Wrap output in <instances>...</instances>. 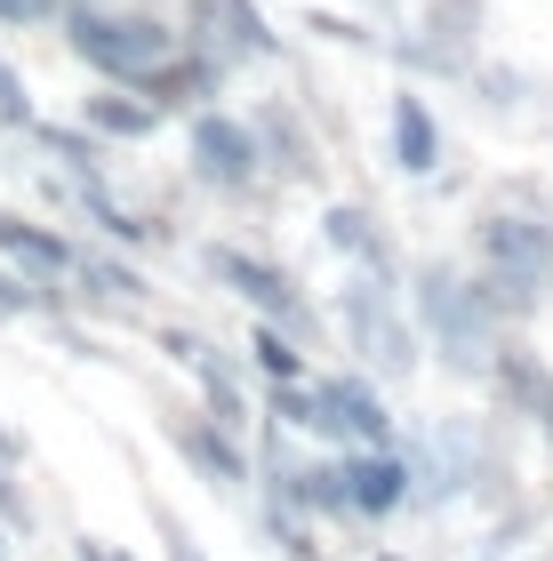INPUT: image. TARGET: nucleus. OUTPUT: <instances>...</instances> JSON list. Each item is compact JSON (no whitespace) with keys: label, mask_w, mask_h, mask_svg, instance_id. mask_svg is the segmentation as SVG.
I'll return each instance as SVG.
<instances>
[{"label":"nucleus","mask_w":553,"mask_h":561,"mask_svg":"<svg viewBox=\"0 0 553 561\" xmlns=\"http://www.w3.org/2000/svg\"><path fill=\"white\" fill-rule=\"evenodd\" d=\"M321 401H330V417H337V433H345L354 449L393 442V410L377 401V386H369V377H321Z\"/></svg>","instance_id":"12"},{"label":"nucleus","mask_w":553,"mask_h":561,"mask_svg":"<svg viewBox=\"0 0 553 561\" xmlns=\"http://www.w3.org/2000/svg\"><path fill=\"white\" fill-rule=\"evenodd\" d=\"M200 265H209V273H217L224 289H233V297L249 305V313H257V321H281L289 337H313V329H321V321H313V297L297 289V273H281L273 257H249V249L217 241Z\"/></svg>","instance_id":"4"},{"label":"nucleus","mask_w":553,"mask_h":561,"mask_svg":"<svg viewBox=\"0 0 553 561\" xmlns=\"http://www.w3.org/2000/svg\"><path fill=\"white\" fill-rule=\"evenodd\" d=\"M145 514H153V529H161V546H169V561H209V553H200V538H193V529L177 522V514H169V505L153 497V505H145Z\"/></svg>","instance_id":"24"},{"label":"nucleus","mask_w":553,"mask_h":561,"mask_svg":"<svg viewBox=\"0 0 553 561\" xmlns=\"http://www.w3.org/2000/svg\"><path fill=\"white\" fill-rule=\"evenodd\" d=\"M217 16H224V33L241 41V57H281V33L265 24L257 0H217Z\"/></svg>","instance_id":"22"},{"label":"nucleus","mask_w":553,"mask_h":561,"mask_svg":"<svg viewBox=\"0 0 553 561\" xmlns=\"http://www.w3.org/2000/svg\"><path fill=\"white\" fill-rule=\"evenodd\" d=\"M72 193H81V209H89L96 225H105V233H113V241H129V249H145V241H153V225H145V217H129V209H120V201L105 193V176H72Z\"/></svg>","instance_id":"21"},{"label":"nucleus","mask_w":553,"mask_h":561,"mask_svg":"<svg viewBox=\"0 0 553 561\" xmlns=\"http://www.w3.org/2000/svg\"><path fill=\"white\" fill-rule=\"evenodd\" d=\"M161 121H169V113H161L145 89H129V81H105V89L89 96V129H96V137H120V145H137V137H153Z\"/></svg>","instance_id":"14"},{"label":"nucleus","mask_w":553,"mask_h":561,"mask_svg":"<svg viewBox=\"0 0 553 561\" xmlns=\"http://www.w3.org/2000/svg\"><path fill=\"white\" fill-rule=\"evenodd\" d=\"M65 0H0V24H48Z\"/></svg>","instance_id":"26"},{"label":"nucleus","mask_w":553,"mask_h":561,"mask_svg":"<svg viewBox=\"0 0 553 561\" xmlns=\"http://www.w3.org/2000/svg\"><path fill=\"white\" fill-rule=\"evenodd\" d=\"M473 241H482V265H497V273H530V280L553 273V217L545 209H489L473 225Z\"/></svg>","instance_id":"6"},{"label":"nucleus","mask_w":553,"mask_h":561,"mask_svg":"<svg viewBox=\"0 0 553 561\" xmlns=\"http://www.w3.org/2000/svg\"><path fill=\"white\" fill-rule=\"evenodd\" d=\"M33 145L57 161L65 176H105V152H96V129H65V121H33Z\"/></svg>","instance_id":"18"},{"label":"nucleus","mask_w":553,"mask_h":561,"mask_svg":"<svg viewBox=\"0 0 553 561\" xmlns=\"http://www.w3.org/2000/svg\"><path fill=\"white\" fill-rule=\"evenodd\" d=\"M385 129H393V169L401 176H434L441 169V129H434V113H425V96L401 89L393 113H385Z\"/></svg>","instance_id":"13"},{"label":"nucleus","mask_w":553,"mask_h":561,"mask_svg":"<svg viewBox=\"0 0 553 561\" xmlns=\"http://www.w3.org/2000/svg\"><path fill=\"white\" fill-rule=\"evenodd\" d=\"M72 273L89 280V297H96V305H145V297H153V280H145L137 265H120V257H81Z\"/></svg>","instance_id":"20"},{"label":"nucleus","mask_w":553,"mask_h":561,"mask_svg":"<svg viewBox=\"0 0 553 561\" xmlns=\"http://www.w3.org/2000/svg\"><path fill=\"white\" fill-rule=\"evenodd\" d=\"M345 490H354V514L361 522H385V514H401V505L417 497V466L393 442H377V449L345 457Z\"/></svg>","instance_id":"8"},{"label":"nucleus","mask_w":553,"mask_h":561,"mask_svg":"<svg viewBox=\"0 0 553 561\" xmlns=\"http://www.w3.org/2000/svg\"><path fill=\"white\" fill-rule=\"evenodd\" d=\"M217 81H224V57H209V48H177L169 65H153L145 72V96H153L161 113H185V105H209L217 96Z\"/></svg>","instance_id":"11"},{"label":"nucleus","mask_w":553,"mask_h":561,"mask_svg":"<svg viewBox=\"0 0 553 561\" xmlns=\"http://www.w3.org/2000/svg\"><path fill=\"white\" fill-rule=\"evenodd\" d=\"M489 369H497V386H506L521 410H530V417L553 433V369H538L521 345H497V362H489Z\"/></svg>","instance_id":"17"},{"label":"nucleus","mask_w":553,"mask_h":561,"mask_svg":"<svg viewBox=\"0 0 553 561\" xmlns=\"http://www.w3.org/2000/svg\"><path fill=\"white\" fill-rule=\"evenodd\" d=\"M0 522H9V529H24V490L9 481V457H0Z\"/></svg>","instance_id":"27"},{"label":"nucleus","mask_w":553,"mask_h":561,"mask_svg":"<svg viewBox=\"0 0 553 561\" xmlns=\"http://www.w3.org/2000/svg\"><path fill=\"white\" fill-rule=\"evenodd\" d=\"M249 362H257L273 386H289V377H313V362L297 353V337H289L281 321H257V329H249Z\"/></svg>","instance_id":"19"},{"label":"nucleus","mask_w":553,"mask_h":561,"mask_svg":"<svg viewBox=\"0 0 553 561\" xmlns=\"http://www.w3.org/2000/svg\"><path fill=\"white\" fill-rule=\"evenodd\" d=\"M161 433H169V449H177L200 481H217V490H241V481H249V457H241V442H233V425H224V417L177 410V417H161Z\"/></svg>","instance_id":"7"},{"label":"nucleus","mask_w":553,"mask_h":561,"mask_svg":"<svg viewBox=\"0 0 553 561\" xmlns=\"http://www.w3.org/2000/svg\"><path fill=\"white\" fill-rule=\"evenodd\" d=\"M321 241L345 249V257H361L369 273H393V249H385V225H377L369 209H354V201H337L330 217H321Z\"/></svg>","instance_id":"15"},{"label":"nucleus","mask_w":553,"mask_h":561,"mask_svg":"<svg viewBox=\"0 0 553 561\" xmlns=\"http://www.w3.org/2000/svg\"><path fill=\"white\" fill-rule=\"evenodd\" d=\"M57 24H65V48H72L89 72L129 81V89H137L153 65L177 57V33H169L161 16H145V9H96V0H65Z\"/></svg>","instance_id":"1"},{"label":"nucleus","mask_w":553,"mask_h":561,"mask_svg":"<svg viewBox=\"0 0 553 561\" xmlns=\"http://www.w3.org/2000/svg\"><path fill=\"white\" fill-rule=\"evenodd\" d=\"M337 313H345V337H354V353L369 369H385V377L417 369V329L401 321V305H393V273H361Z\"/></svg>","instance_id":"3"},{"label":"nucleus","mask_w":553,"mask_h":561,"mask_svg":"<svg viewBox=\"0 0 553 561\" xmlns=\"http://www.w3.org/2000/svg\"><path fill=\"white\" fill-rule=\"evenodd\" d=\"M257 145H265V161L281 169V176H321L313 137L297 129V113H289V105H265V113H257Z\"/></svg>","instance_id":"16"},{"label":"nucleus","mask_w":553,"mask_h":561,"mask_svg":"<svg viewBox=\"0 0 553 561\" xmlns=\"http://www.w3.org/2000/svg\"><path fill=\"white\" fill-rule=\"evenodd\" d=\"M161 353H169V362H185V369L200 377V393H209V417L249 425V393H241V377H233V362H224V353H209L193 329H161Z\"/></svg>","instance_id":"10"},{"label":"nucleus","mask_w":553,"mask_h":561,"mask_svg":"<svg viewBox=\"0 0 553 561\" xmlns=\"http://www.w3.org/2000/svg\"><path fill=\"white\" fill-rule=\"evenodd\" d=\"M0 257H9L16 273H33L41 289H57V280L81 265L72 257V241L57 233V225H33V217H16V209H0Z\"/></svg>","instance_id":"9"},{"label":"nucleus","mask_w":553,"mask_h":561,"mask_svg":"<svg viewBox=\"0 0 553 561\" xmlns=\"http://www.w3.org/2000/svg\"><path fill=\"white\" fill-rule=\"evenodd\" d=\"M193 176L217 193H249L265 176V145H257V121H233V113H200L193 121Z\"/></svg>","instance_id":"5"},{"label":"nucleus","mask_w":553,"mask_h":561,"mask_svg":"<svg viewBox=\"0 0 553 561\" xmlns=\"http://www.w3.org/2000/svg\"><path fill=\"white\" fill-rule=\"evenodd\" d=\"M410 313H417L425 337L441 345L449 369H489V362H497V329H506V321L482 305V289H473L465 273L417 265V273H410Z\"/></svg>","instance_id":"2"},{"label":"nucleus","mask_w":553,"mask_h":561,"mask_svg":"<svg viewBox=\"0 0 553 561\" xmlns=\"http://www.w3.org/2000/svg\"><path fill=\"white\" fill-rule=\"evenodd\" d=\"M72 561H129V553L105 546V538H72Z\"/></svg>","instance_id":"28"},{"label":"nucleus","mask_w":553,"mask_h":561,"mask_svg":"<svg viewBox=\"0 0 553 561\" xmlns=\"http://www.w3.org/2000/svg\"><path fill=\"white\" fill-rule=\"evenodd\" d=\"M33 96H24V81H16V65H0V129H33Z\"/></svg>","instance_id":"25"},{"label":"nucleus","mask_w":553,"mask_h":561,"mask_svg":"<svg viewBox=\"0 0 553 561\" xmlns=\"http://www.w3.org/2000/svg\"><path fill=\"white\" fill-rule=\"evenodd\" d=\"M65 289H41L33 273H16L9 257H0V321H24V313H57Z\"/></svg>","instance_id":"23"},{"label":"nucleus","mask_w":553,"mask_h":561,"mask_svg":"<svg viewBox=\"0 0 553 561\" xmlns=\"http://www.w3.org/2000/svg\"><path fill=\"white\" fill-rule=\"evenodd\" d=\"M0 561H9V522H0Z\"/></svg>","instance_id":"29"}]
</instances>
